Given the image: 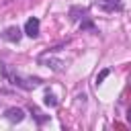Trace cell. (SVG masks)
<instances>
[{
    "instance_id": "obj_3",
    "label": "cell",
    "mask_w": 131,
    "mask_h": 131,
    "mask_svg": "<svg viewBox=\"0 0 131 131\" xmlns=\"http://www.w3.org/2000/svg\"><path fill=\"white\" fill-rule=\"evenodd\" d=\"M4 37H6L8 41H18V39H20V31H18V27H10V29L4 33Z\"/></svg>"
},
{
    "instance_id": "obj_7",
    "label": "cell",
    "mask_w": 131,
    "mask_h": 131,
    "mask_svg": "<svg viewBox=\"0 0 131 131\" xmlns=\"http://www.w3.org/2000/svg\"><path fill=\"white\" fill-rule=\"evenodd\" d=\"M127 117H129V121H131V108H129V115H127Z\"/></svg>"
},
{
    "instance_id": "obj_5",
    "label": "cell",
    "mask_w": 131,
    "mask_h": 131,
    "mask_svg": "<svg viewBox=\"0 0 131 131\" xmlns=\"http://www.w3.org/2000/svg\"><path fill=\"white\" fill-rule=\"evenodd\" d=\"M106 76H108V70H102V72H100V74L96 76V84H100V82H102V80H104Z\"/></svg>"
},
{
    "instance_id": "obj_2",
    "label": "cell",
    "mask_w": 131,
    "mask_h": 131,
    "mask_svg": "<svg viewBox=\"0 0 131 131\" xmlns=\"http://www.w3.org/2000/svg\"><path fill=\"white\" fill-rule=\"evenodd\" d=\"M6 119L12 121V123H20V121L25 119V113H23L20 108H8V111H6Z\"/></svg>"
},
{
    "instance_id": "obj_4",
    "label": "cell",
    "mask_w": 131,
    "mask_h": 131,
    "mask_svg": "<svg viewBox=\"0 0 131 131\" xmlns=\"http://www.w3.org/2000/svg\"><path fill=\"white\" fill-rule=\"evenodd\" d=\"M102 6L106 10H115V8H121V0H104Z\"/></svg>"
},
{
    "instance_id": "obj_1",
    "label": "cell",
    "mask_w": 131,
    "mask_h": 131,
    "mask_svg": "<svg viewBox=\"0 0 131 131\" xmlns=\"http://www.w3.org/2000/svg\"><path fill=\"white\" fill-rule=\"evenodd\" d=\"M25 33L29 37H37L39 35V18H29L25 23Z\"/></svg>"
},
{
    "instance_id": "obj_6",
    "label": "cell",
    "mask_w": 131,
    "mask_h": 131,
    "mask_svg": "<svg viewBox=\"0 0 131 131\" xmlns=\"http://www.w3.org/2000/svg\"><path fill=\"white\" fill-rule=\"evenodd\" d=\"M45 104H51V106H55V104H57V100H55V96H51V94H47V96H45Z\"/></svg>"
}]
</instances>
